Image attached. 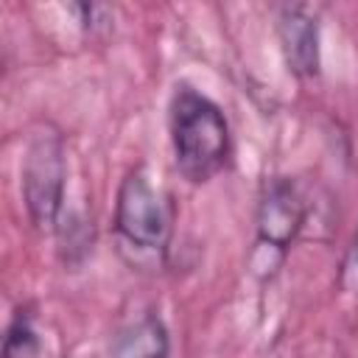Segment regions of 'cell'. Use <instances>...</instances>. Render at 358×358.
Wrapping results in <instances>:
<instances>
[{
	"label": "cell",
	"mask_w": 358,
	"mask_h": 358,
	"mask_svg": "<svg viewBox=\"0 0 358 358\" xmlns=\"http://www.w3.org/2000/svg\"><path fill=\"white\" fill-rule=\"evenodd\" d=\"M168 129L173 162L190 185H204L229 165L232 134L227 115L204 92L176 84L168 106Z\"/></svg>",
	"instance_id": "obj_1"
},
{
	"label": "cell",
	"mask_w": 358,
	"mask_h": 358,
	"mask_svg": "<svg viewBox=\"0 0 358 358\" xmlns=\"http://www.w3.org/2000/svg\"><path fill=\"white\" fill-rule=\"evenodd\" d=\"M173 235V204L168 193L151 182L145 168H131L117 187L115 199V238L120 252L143 266L165 257Z\"/></svg>",
	"instance_id": "obj_2"
},
{
	"label": "cell",
	"mask_w": 358,
	"mask_h": 358,
	"mask_svg": "<svg viewBox=\"0 0 358 358\" xmlns=\"http://www.w3.org/2000/svg\"><path fill=\"white\" fill-rule=\"evenodd\" d=\"M308 215L305 196L288 176L266 179L255 210V243L249 252V271L255 280L268 282L285 263Z\"/></svg>",
	"instance_id": "obj_3"
},
{
	"label": "cell",
	"mask_w": 358,
	"mask_h": 358,
	"mask_svg": "<svg viewBox=\"0 0 358 358\" xmlns=\"http://www.w3.org/2000/svg\"><path fill=\"white\" fill-rule=\"evenodd\" d=\"M20 185L28 221L39 232H56L64 213L67 148L62 131L50 123L31 134L20 168Z\"/></svg>",
	"instance_id": "obj_4"
},
{
	"label": "cell",
	"mask_w": 358,
	"mask_h": 358,
	"mask_svg": "<svg viewBox=\"0 0 358 358\" xmlns=\"http://www.w3.org/2000/svg\"><path fill=\"white\" fill-rule=\"evenodd\" d=\"M277 39L285 59V67L302 78L310 81L322 70V45H319V14L313 6L291 3L280 6L277 11Z\"/></svg>",
	"instance_id": "obj_5"
},
{
	"label": "cell",
	"mask_w": 358,
	"mask_h": 358,
	"mask_svg": "<svg viewBox=\"0 0 358 358\" xmlns=\"http://www.w3.org/2000/svg\"><path fill=\"white\" fill-rule=\"evenodd\" d=\"M171 336L157 313H143L123 324L109 347V358H168Z\"/></svg>",
	"instance_id": "obj_6"
},
{
	"label": "cell",
	"mask_w": 358,
	"mask_h": 358,
	"mask_svg": "<svg viewBox=\"0 0 358 358\" xmlns=\"http://www.w3.org/2000/svg\"><path fill=\"white\" fill-rule=\"evenodd\" d=\"M0 358H42V338L36 330V316L28 305L14 310L6 327V336H3Z\"/></svg>",
	"instance_id": "obj_7"
},
{
	"label": "cell",
	"mask_w": 358,
	"mask_h": 358,
	"mask_svg": "<svg viewBox=\"0 0 358 358\" xmlns=\"http://www.w3.org/2000/svg\"><path fill=\"white\" fill-rule=\"evenodd\" d=\"M341 288L344 291H358V232L352 238V246L344 257V266H341Z\"/></svg>",
	"instance_id": "obj_8"
}]
</instances>
